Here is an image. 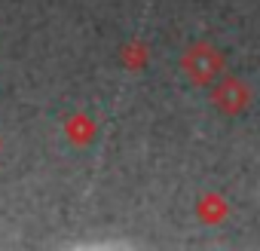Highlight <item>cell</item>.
Segmentation results:
<instances>
[{
  "mask_svg": "<svg viewBox=\"0 0 260 251\" xmlns=\"http://www.w3.org/2000/svg\"><path fill=\"white\" fill-rule=\"evenodd\" d=\"M68 135H71L74 141H83V138H89V122H83V119L77 116L74 122H68Z\"/></svg>",
  "mask_w": 260,
  "mask_h": 251,
  "instance_id": "obj_1",
  "label": "cell"
}]
</instances>
